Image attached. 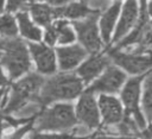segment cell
Here are the masks:
<instances>
[{"mask_svg": "<svg viewBox=\"0 0 152 139\" xmlns=\"http://www.w3.org/2000/svg\"><path fill=\"white\" fill-rule=\"evenodd\" d=\"M82 81L74 74H59L46 80L37 96V105L46 106L57 100L75 99L82 91Z\"/></svg>", "mask_w": 152, "mask_h": 139, "instance_id": "cell-1", "label": "cell"}, {"mask_svg": "<svg viewBox=\"0 0 152 139\" xmlns=\"http://www.w3.org/2000/svg\"><path fill=\"white\" fill-rule=\"evenodd\" d=\"M33 125L38 131H68L76 125L74 107L69 103L55 105L42 110L34 119Z\"/></svg>", "mask_w": 152, "mask_h": 139, "instance_id": "cell-2", "label": "cell"}, {"mask_svg": "<svg viewBox=\"0 0 152 139\" xmlns=\"http://www.w3.org/2000/svg\"><path fill=\"white\" fill-rule=\"evenodd\" d=\"M44 78L34 72L28 74L26 77L21 78L19 82L14 83L12 87L11 99L2 110V114L7 115L23 108L28 101H36L39 89L44 84Z\"/></svg>", "mask_w": 152, "mask_h": 139, "instance_id": "cell-3", "label": "cell"}, {"mask_svg": "<svg viewBox=\"0 0 152 139\" xmlns=\"http://www.w3.org/2000/svg\"><path fill=\"white\" fill-rule=\"evenodd\" d=\"M5 53L1 56V64L6 67L11 78H18L24 72L31 69V61L28 57L25 43L18 38L5 39Z\"/></svg>", "mask_w": 152, "mask_h": 139, "instance_id": "cell-4", "label": "cell"}, {"mask_svg": "<svg viewBox=\"0 0 152 139\" xmlns=\"http://www.w3.org/2000/svg\"><path fill=\"white\" fill-rule=\"evenodd\" d=\"M97 13L90 14L82 21H75L74 26L77 31V36L82 45L86 48V50L90 53H96L101 49V40L97 33Z\"/></svg>", "mask_w": 152, "mask_h": 139, "instance_id": "cell-5", "label": "cell"}, {"mask_svg": "<svg viewBox=\"0 0 152 139\" xmlns=\"http://www.w3.org/2000/svg\"><path fill=\"white\" fill-rule=\"evenodd\" d=\"M142 78H144V76H138V77L128 80L124 90L121 91V99L127 108L126 114L133 115L139 128H145V126H146L144 116L140 113L139 107H138V101H139V96H140V82Z\"/></svg>", "mask_w": 152, "mask_h": 139, "instance_id": "cell-6", "label": "cell"}, {"mask_svg": "<svg viewBox=\"0 0 152 139\" xmlns=\"http://www.w3.org/2000/svg\"><path fill=\"white\" fill-rule=\"evenodd\" d=\"M109 57L124 68L126 71L129 74H141L150 69L152 67V56H141V55H129V53H124L119 52L116 49H113L108 52Z\"/></svg>", "mask_w": 152, "mask_h": 139, "instance_id": "cell-7", "label": "cell"}, {"mask_svg": "<svg viewBox=\"0 0 152 139\" xmlns=\"http://www.w3.org/2000/svg\"><path fill=\"white\" fill-rule=\"evenodd\" d=\"M125 78H126V75L122 71H120L114 67H109L106 70V72L87 89V91L91 94L100 93V91L115 93L120 89V87L125 82Z\"/></svg>", "mask_w": 152, "mask_h": 139, "instance_id": "cell-8", "label": "cell"}, {"mask_svg": "<svg viewBox=\"0 0 152 139\" xmlns=\"http://www.w3.org/2000/svg\"><path fill=\"white\" fill-rule=\"evenodd\" d=\"M76 114L78 120L84 126L89 128H95L99 126V112L91 93L86 91L81 96L76 107Z\"/></svg>", "mask_w": 152, "mask_h": 139, "instance_id": "cell-9", "label": "cell"}, {"mask_svg": "<svg viewBox=\"0 0 152 139\" xmlns=\"http://www.w3.org/2000/svg\"><path fill=\"white\" fill-rule=\"evenodd\" d=\"M30 51L36 61L37 69L40 74L50 75L56 70V61L53 51L43 44H30Z\"/></svg>", "mask_w": 152, "mask_h": 139, "instance_id": "cell-10", "label": "cell"}, {"mask_svg": "<svg viewBox=\"0 0 152 139\" xmlns=\"http://www.w3.org/2000/svg\"><path fill=\"white\" fill-rule=\"evenodd\" d=\"M99 105L104 124L114 125V124H119L122 120V108L120 102L115 97L101 95L99 100Z\"/></svg>", "mask_w": 152, "mask_h": 139, "instance_id": "cell-11", "label": "cell"}, {"mask_svg": "<svg viewBox=\"0 0 152 139\" xmlns=\"http://www.w3.org/2000/svg\"><path fill=\"white\" fill-rule=\"evenodd\" d=\"M57 56L59 68L62 70H70L86 57V51L80 45H71L65 48H58Z\"/></svg>", "mask_w": 152, "mask_h": 139, "instance_id": "cell-12", "label": "cell"}, {"mask_svg": "<svg viewBox=\"0 0 152 139\" xmlns=\"http://www.w3.org/2000/svg\"><path fill=\"white\" fill-rule=\"evenodd\" d=\"M137 15H138V5H137V0H127L125 6H124V11H122V15L121 19L119 21V25L116 27L115 34H114V42H118L121 37H124L127 31L133 26V24L137 20Z\"/></svg>", "mask_w": 152, "mask_h": 139, "instance_id": "cell-13", "label": "cell"}, {"mask_svg": "<svg viewBox=\"0 0 152 139\" xmlns=\"http://www.w3.org/2000/svg\"><path fill=\"white\" fill-rule=\"evenodd\" d=\"M140 19L137 24V27L131 32V34H128L116 48V50H119L120 48H125L127 45H131V44H134V43H140L146 30H147V26H148V19H147V5H146V0H140Z\"/></svg>", "mask_w": 152, "mask_h": 139, "instance_id": "cell-14", "label": "cell"}, {"mask_svg": "<svg viewBox=\"0 0 152 139\" xmlns=\"http://www.w3.org/2000/svg\"><path fill=\"white\" fill-rule=\"evenodd\" d=\"M107 65H108V58L101 55H96V56L90 57L88 61H86L77 69V72L83 78V81L88 83L93 78H95Z\"/></svg>", "mask_w": 152, "mask_h": 139, "instance_id": "cell-15", "label": "cell"}, {"mask_svg": "<svg viewBox=\"0 0 152 139\" xmlns=\"http://www.w3.org/2000/svg\"><path fill=\"white\" fill-rule=\"evenodd\" d=\"M99 11H93L87 7V5L81 1V2H74L69 6H61L55 8V17H66L71 19H78L83 17H89L90 14L97 13Z\"/></svg>", "mask_w": 152, "mask_h": 139, "instance_id": "cell-16", "label": "cell"}, {"mask_svg": "<svg viewBox=\"0 0 152 139\" xmlns=\"http://www.w3.org/2000/svg\"><path fill=\"white\" fill-rule=\"evenodd\" d=\"M119 10H120V2L118 1L112 7H109V10L101 18L100 26H101V33H102V38H103L104 43L109 42V37H110L112 30L114 27L115 20H116L118 14H119Z\"/></svg>", "mask_w": 152, "mask_h": 139, "instance_id": "cell-17", "label": "cell"}, {"mask_svg": "<svg viewBox=\"0 0 152 139\" xmlns=\"http://www.w3.org/2000/svg\"><path fill=\"white\" fill-rule=\"evenodd\" d=\"M30 10L32 13V17L34 19L36 23H38L39 25L50 26L51 19L55 18V10L51 8L48 5L44 4H31L30 5Z\"/></svg>", "mask_w": 152, "mask_h": 139, "instance_id": "cell-18", "label": "cell"}, {"mask_svg": "<svg viewBox=\"0 0 152 139\" xmlns=\"http://www.w3.org/2000/svg\"><path fill=\"white\" fill-rule=\"evenodd\" d=\"M17 19L19 21V27L20 32L24 37L31 39V40H40L42 38V32L38 27H36L28 19L27 14L25 12H19L17 14Z\"/></svg>", "mask_w": 152, "mask_h": 139, "instance_id": "cell-19", "label": "cell"}, {"mask_svg": "<svg viewBox=\"0 0 152 139\" xmlns=\"http://www.w3.org/2000/svg\"><path fill=\"white\" fill-rule=\"evenodd\" d=\"M56 32H57V38L58 42L62 44H68L75 40V34L71 31V29L68 26V21L65 20H59L53 25Z\"/></svg>", "mask_w": 152, "mask_h": 139, "instance_id": "cell-20", "label": "cell"}, {"mask_svg": "<svg viewBox=\"0 0 152 139\" xmlns=\"http://www.w3.org/2000/svg\"><path fill=\"white\" fill-rule=\"evenodd\" d=\"M145 93L142 97V107L148 118L152 120V72H150L145 78Z\"/></svg>", "mask_w": 152, "mask_h": 139, "instance_id": "cell-21", "label": "cell"}, {"mask_svg": "<svg viewBox=\"0 0 152 139\" xmlns=\"http://www.w3.org/2000/svg\"><path fill=\"white\" fill-rule=\"evenodd\" d=\"M17 25L14 21V18L10 14H5L0 18V33L5 37L15 38L17 36Z\"/></svg>", "mask_w": 152, "mask_h": 139, "instance_id": "cell-22", "label": "cell"}, {"mask_svg": "<svg viewBox=\"0 0 152 139\" xmlns=\"http://www.w3.org/2000/svg\"><path fill=\"white\" fill-rule=\"evenodd\" d=\"M152 51V23L148 24L147 30L141 39V42L139 43V48H137L135 53L141 52V51Z\"/></svg>", "mask_w": 152, "mask_h": 139, "instance_id": "cell-23", "label": "cell"}, {"mask_svg": "<svg viewBox=\"0 0 152 139\" xmlns=\"http://www.w3.org/2000/svg\"><path fill=\"white\" fill-rule=\"evenodd\" d=\"M34 0H8L7 4V11L8 12H14L21 8H27V6L31 5Z\"/></svg>", "mask_w": 152, "mask_h": 139, "instance_id": "cell-24", "label": "cell"}, {"mask_svg": "<svg viewBox=\"0 0 152 139\" xmlns=\"http://www.w3.org/2000/svg\"><path fill=\"white\" fill-rule=\"evenodd\" d=\"M30 139H72L69 134H42L38 132H33Z\"/></svg>", "mask_w": 152, "mask_h": 139, "instance_id": "cell-25", "label": "cell"}, {"mask_svg": "<svg viewBox=\"0 0 152 139\" xmlns=\"http://www.w3.org/2000/svg\"><path fill=\"white\" fill-rule=\"evenodd\" d=\"M56 39H57V32H56L53 25H50L45 32V42L48 44H55Z\"/></svg>", "mask_w": 152, "mask_h": 139, "instance_id": "cell-26", "label": "cell"}, {"mask_svg": "<svg viewBox=\"0 0 152 139\" xmlns=\"http://www.w3.org/2000/svg\"><path fill=\"white\" fill-rule=\"evenodd\" d=\"M31 125L32 124H27V125H25L24 127H21V128H19V129H17L11 137H8L7 139H21L23 138V135L31 128Z\"/></svg>", "mask_w": 152, "mask_h": 139, "instance_id": "cell-27", "label": "cell"}, {"mask_svg": "<svg viewBox=\"0 0 152 139\" xmlns=\"http://www.w3.org/2000/svg\"><path fill=\"white\" fill-rule=\"evenodd\" d=\"M90 139H132V138H116V137H108L103 134H95Z\"/></svg>", "mask_w": 152, "mask_h": 139, "instance_id": "cell-28", "label": "cell"}, {"mask_svg": "<svg viewBox=\"0 0 152 139\" xmlns=\"http://www.w3.org/2000/svg\"><path fill=\"white\" fill-rule=\"evenodd\" d=\"M46 1H48L49 4H51V5H53V6H58V7H61L62 5L69 2L70 0H46Z\"/></svg>", "mask_w": 152, "mask_h": 139, "instance_id": "cell-29", "label": "cell"}, {"mask_svg": "<svg viewBox=\"0 0 152 139\" xmlns=\"http://www.w3.org/2000/svg\"><path fill=\"white\" fill-rule=\"evenodd\" d=\"M7 78L5 77L2 70H1V67H0V86H7Z\"/></svg>", "mask_w": 152, "mask_h": 139, "instance_id": "cell-30", "label": "cell"}, {"mask_svg": "<svg viewBox=\"0 0 152 139\" xmlns=\"http://www.w3.org/2000/svg\"><path fill=\"white\" fill-rule=\"evenodd\" d=\"M148 14L152 17V1L148 4Z\"/></svg>", "mask_w": 152, "mask_h": 139, "instance_id": "cell-31", "label": "cell"}, {"mask_svg": "<svg viewBox=\"0 0 152 139\" xmlns=\"http://www.w3.org/2000/svg\"><path fill=\"white\" fill-rule=\"evenodd\" d=\"M5 48V39H0V49Z\"/></svg>", "mask_w": 152, "mask_h": 139, "instance_id": "cell-32", "label": "cell"}, {"mask_svg": "<svg viewBox=\"0 0 152 139\" xmlns=\"http://www.w3.org/2000/svg\"><path fill=\"white\" fill-rule=\"evenodd\" d=\"M4 1H5V0H0V13H1V11H2V6H4Z\"/></svg>", "mask_w": 152, "mask_h": 139, "instance_id": "cell-33", "label": "cell"}, {"mask_svg": "<svg viewBox=\"0 0 152 139\" xmlns=\"http://www.w3.org/2000/svg\"><path fill=\"white\" fill-rule=\"evenodd\" d=\"M2 91H4V90H1V89H0V99H1V95H2Z\"/></svg>", "mask_w": 152, "mask_h": 139, "instance_id": "cell-34", "label": "cell"}]
</instances>
